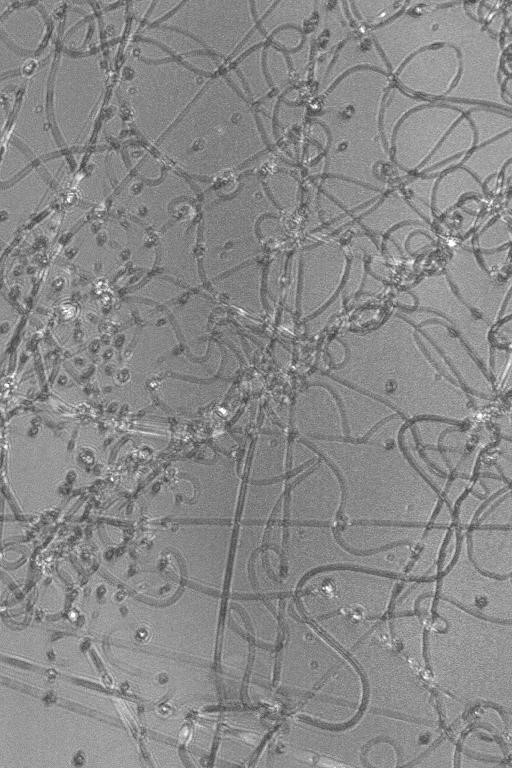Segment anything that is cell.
Instances as JSON below:
<instances>
[{
	"instance_id": "1",
	"label": "cell",
	"mask_w": 512,
	"mask_h": 768,
	"mask_svg": "<svg viewBox=\"0 0 512 768\" xmlns=\"http://www.w3.org/2000/svg\"><path fill=\"white\" fill-rule=\"evenodd\" d=\"M184 112L159 150L189 174L217 175L266 149L251 105L223 77L209 81Z\"/></svg>"
},
{
	"instance_id": "2",
	"label": "cell",
	"mask_w": 512,
	"mask_h": 768,
	"mask_svg": "<svg viewBox=\"0 0 512 768\" xmlns=\"http://www.w3.org/2000/svg\"><path fill=\"white\" fill-rule=\"evenodd\" d=\"M388 86L384 72L362 69L346 74L327 92L315 118L329 133L328 173L381 182L378 168L389 161L380 129Z\"/></svg>"
},
{
	"instance_id": "3",
	"label": "cell",
	"mask_w": 512,
	"mask_h": 768,
	"mask_svg": "<svg viewBox=\"0 0 512 768\" xmlns=\"http://www.w3.org/2000/svg\"><path fill=\"white\" fill-rule=\"evenodd\" d=\"M209 81L175 62L127 60L120 90L137 129L149 142L161 137Z\"/></svg>"
},
{
	"instance_id": "4",
	"label": "cell",
	"mask_w": 512,
	"mask_h": 768,
	"mask_svg": "<svg viewBox=\"0 0 512 768\" xmlns=\"http://www.w3.org/2000/svg\"><path fill=\"white\" fill-rule=\"evenodd\" d=\"M104 89L105 70L98 56H60L54 76L53 110L67 146L81 147L89 140Z\"/></svg>"
},
{
	"instance_id": "5",
	"label": "cell",
	"mask_w": 512,
	"mask_h": 768,
	"mask_svg": "<svg viewBox=\"0 0 512 768\" xmlns=\"http://www.w3.org/2000/svg\"><path fill=\"white\" fill-rule=\"evenodd\" d=\"M253 2L190 1L182 3L164 25L193 36L218 57L228 58L255 27ZM204 48V47H203Z\"/></svg>"
},
{
	"instance_id": "6",
	"label": "cell",
	"mask_w": 512,
	"mask_h": 768,
	"mask_svg": "<svg viewBox=\"0 0 512 768\" xmlns=\"http://www.w3.org/2000/svg\"><path fill=\"white\" fill-rule=\"evenodd\" d=\"M52 57L28 79L15 123L14 134L34 155L41 157L57 151L47 115V84Z\"/></svg>"
},
{
	"instance_id": "7",
	"label": "cell",
	"mask_w": 512,
	"mask_h": 768,
	"mask_svg": "<svg viewBox=\"0 0 512 768\" xmlns=\"http://www.w3.org/2000/svg\"><path fill=\"white\" fill-rule=\"evenodd\" d=\"M359 65L375 67L384 73L389 70L380 49L371 36L349 39L342 46L333 65L324 77V81L319 86V93L329 90L331 85L335 84L343 74Z\"/></svg>"
},
{
	"instance_id": "8",
	"label": "cell",
	"mask_w": 512,
	"mask_h": 768,
	"mask_svg": "<svg viewBox=\"0 0 512 768\" xmlns=\"http://www.w3.org/2000/svg\"><path fill=\"white\" fill-rule=\"evenodd\" d=\"M1 31L2 39L13 47L35 51L45 37L46 24L36 7L22 6L2 16Z\"/></svg>"
},
{
	"instance_id": "9",
	"label": "cell",
	"mask_w": 512,
	"mask_h": 768,
	"mask_svg": "<svg viewBox=\"0 0 512 768\" xmlns=\"http://www.w3.org/2000/svg\"><path fill=\"white\" fill-rule=\"evenodd\" d=\"M48 186L36 169L29 172L17 184L2 192L3 219L7 217V224L15 225L34 212L36 207L47 193Z\"/></svg>"
},
{
	"instance_id": "10",
	"label": "cell",
	"mask_w": 512,
	"mask_h": 768,
	"mask_svg": "<svg viewBox=\"0 0 512 768\" xmlns=\"http://www.w3.org/2000/svg\"><path fill=\"white\" fill-rule=\"evenodd\" d=\"M87 167L89 174L82 180V190L86 194L89 191L94 199L105 197L127 174V167L116 151L94 154Z\"/></svg>"
},
{
	"instance_id": "11",
	"label": "cell",
	"mask_w": 512,
	"mask_h": 768,
	"mask_svg": "<svg viewBox=\"0 0 512 768\" xmlns=\"http://www.w3.org/2000/svg\"><path fill=\"white\" fill-rule=\"evenodd\" d=\"M316 5L317 2L310 1L274 2L262 20L264 33L269 35L283 25L301 27L312 15Z\"/></svg>"
},
{
	"instance_id": "12",
	"label": "cell",
	"mask_w": 512,
	"mask_h": 768,
	"mask_svg": "<svg viewBox=\"0 0 512 768\" xmlns=\"http://www.w3.org/2000/svg\"><path fill=\"white\" fill-rule=\"evenodd\" d=\"M63 27V43L71 49L80 50L86 44V38L90 30V21L86 14L91 13L88 3H69Z\"/></svg>"
},
{
	"instance_id": "13",
	"label": "cell",
	"mask_w": 512,
	"mask_h": 768,
	"mask_svg": "<svg viewBox=\"0 0 512 768\" xmlns=\"http://www.w3.org/2000/svg\"><path fill=\"white\" fill-rule=\"evenodd\" d=\"M349 4L357 19L365 26H372V29L392 20L405 5L396 1H356Z\"/></svg>"
},
{
	"instance_id": "14",
	"label": "cell",
	"mask_w": 512,
	"mask_h": 768,
	"mask_svg": "<svg viewBox=\"0 0 512 768\" xmlns=\"http://www.w3.org/2000/svg\"><path fill=\"white\" fill-rule=\"evenodd\" d=\"M419 100L410 98L404 95L399 89L394 88L386 97L385 105H383L382 115V132L383 137L389 145L397 125L406 112L416 107L419 104Z\"/></svg>"
},
{
	"instance_id": "15",
	"label": "cell",
	"mask_w": 512,
	"mask_h": 768,
	"mask_svg": "<svg viewBox=\"0 0 512 768\" xmlns=\"http://www.w3.org/2000/svg\"><path fill=\"white\" fill-rule=\"evenodd\" d=\"M262 49H257L247 56L238 66L243 79L248 84L253 98H261L268 92V83L264 79L260 70V59Z\"/></svg>"
},
{
	"instance_id": "16",
	"label": "cell",
	"mask_w": 512,
	"mask_h": 768,
	"mask_svg": "<svg viewBox=\"0 0 512 768\" xmlns=\"http://www.w3.org/2000/svg\"><path fill=\"white\" fill-rule=\"evenodd\" d=\"M28 164L29 159L18 147L13 143L7 144L1 164L2 182L11 179Z\"/></svg>"
},
{
	"instance_id": "17",
	"label": "cell",
	"mask_w": 512,
	"mask_h": 768,
	"mask_svg": "<svg viewBox=\"0 0 512 768\" xmlns=\"http://www.w3.org/2000/svg\"><path fill=\"white\" fill-rule=\"evenodd\" d=\"M267 69L273 83L280 87L288 80V68L282 54L270 48L267 54Z\"/></svg>"
},
{
	"instance_id": "18",
	"label": "cell",
	"mask_w": 512,
	"mask_h": 768,
	"mask_svg": "<svg viewBox=\"0 0 512 768\" xmlns=\"http://www.w3.org/2000/svg\"><path fill=\"white\" fill-rule=\"evenodd\" d=\"M279 31L285 35V37L275 33L273 38L281 46L288 49H294L300 45L302 37L297 29L290 27Z\"/></svg>"
}]
</instances>
